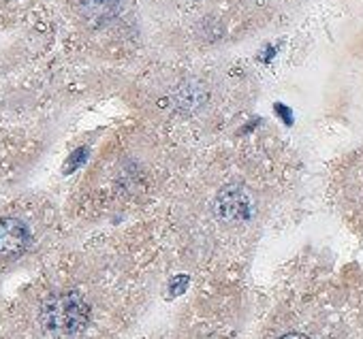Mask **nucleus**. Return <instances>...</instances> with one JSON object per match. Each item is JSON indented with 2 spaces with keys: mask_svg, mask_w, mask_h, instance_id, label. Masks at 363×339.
<instances>
[{
  "mask_svg": "<svg viewBox=\"0 0 363 339\" xmlns=\"http://www.w3.org/2000/svg\"><path fill=\"white\" fill-rule=\"evenodd\" d=\"M231 207V212L227 214L229 218H235L238 214L235 212H240V216H244L246 212V197L242 195V193H225L223 197H220V209H229Z\"/></svg>",
  "mask_w": 363,
  "mask_h": 339,
  "instance_id": "obj_3",
  "label": "nucleus"
},
{
  "mask_svg": "<svg viewBox=\"0 0 363 339\" xmlns=\"http://www.w3.org/2000/svg\"><path fill=\"white\" fill-rule=\"evenodd\" d=\"M90 307L77 292L52 294L41 307L43 328L58 339H73L88 326Z\"/></svg>",
  "mask_w": 363,
  "mask_h": 339,
  "instance_id": "obj_1",
  "label": "nucleus"
},
{
  "mask_svg": "<svg viewBox=\"0 0 363 339\" xmlns=\"http://www.w3.org/2000/svg\"><path fill=\"white\" fill-rule=\"evenodd\" d=\"M30 246V231L18 218H0V260L20 258Z\"/></svg>",
  "mask_w": 363,
  "mask_h": 339,
  "instance_id": "obj_2",
  "label": "nucleus"
},
{
  "mask_svg": "<svg viewBox=\"0 0 363 339\" xmlns=\"http://www.w3.org/2000/svg\"><path fill=\"white\" fill-rule=\"evenodd\" d=\"M280 339H310V337H306L301 333H289V335H282Z\"/></svg>",
  "mask_w": 363,
  "mask_h": 339,
  "instance_id": "obj_4",
  "label": "nucleus"
}]
</instances>
